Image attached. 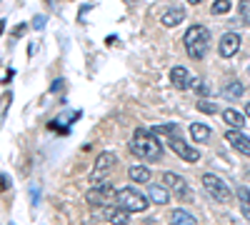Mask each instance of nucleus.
<instances>
[{
  "instance_id": "1",
  "label": "nucleus",
  "mask_w": 250,
  "mask_h": 225,
  "mask_svg": "<svg viewBox=\"0 0 250 225\" xmlns=\"http://www.w3.org/2000/svg\"><path fill=\"white\" fill-rule=\"evenodd\" d=\"M130 153L143 158V160H160L163 148L153 133H145V130H135V138L130 140Z\"/></svg>"
},
{
  "instance_id": "2",
  "label": "nucleus",
  "mask_w": 250,
  "mask_h": 225,
  "mask_svg": "<svg viewBox=\"0 0 250 225\" xmlns=\"http://www.w3.org/2000/svg\"><path fill=\"white\" fill-rule=\"evenodd\" d=\"M185 40V50L190 58L195 60H203L208 55V45H210V33H208L205 25H190V30H188L183 35Z\"/></svg>"
},
{
  "instance_id": "3",
  "label": "nucleus",
  "mask_w": 250,
  "mask_h": 225,
  "mask_svg": "<svg viewBox=\"0 0 250 225\" xmlns=\"http://www.w3.org/2000/svg\"><path fill=\"white\" fill-rule=\"evenodd\" d=\"M115 203H118V208L128 210V213H143L145 208H148V198L140 195V193L133 190V188H123V190H118Z\"/></svg>"
},
{
  "instance_id": "4",
  "label": "nucleus",
  "mask_w": 250,
  "mask_h": 225,
  "mask_svg": "<svg viewBox=\"0 0 250 225\" xmlns=\"http://www.w3.org/2000/svg\"><path fill=\"white\" fill-rule=\"evenodd\" d=\"M203 188L210 193V198L215 203H230V198H233L230 188H228V183L223 178H218L215 173H205L203 175Z\"/></svg>"
},
{
  "instance_id": "5",
  "label": "nucleus",
  "mask_w": 250,
  "mask_h": 225,
  "mask_svg": "<svg viewBox=\"0 0 250 225\" xmlns=\"http://www.w3.org/2000/svg\"><path fill=\"white\" fill-rule=\"evenodd\" d=\"M113 165H115V155L113 153H100L98 158H95V165H93V175H90V183H93V188H98V185H105V175L113 170Z\"/></svg>"
},
{
  "instance_id": "6",
  "label": "nucleus",
  "mask_w": 250,
  "mask_h": 225,
  "mask_svg": "<svg viewBox=\"0 0 250 225\" xmlns=\"http://www.w3.org/2000/svg\"><path fill=\"white\" fill-rule=\"evenodd\" d=\"M163 183H165V188H170V193L178 198V200H193V190L190 185H188V180L175 175V173H163Z\"/></svg>"
},
{
  "instance_id": "7",
  "label": "nucleus",
  "mask_w": 250,
  "mask_h": 225,
  "mask_svg": "<svg viewBox=\"0 0 250 225\" xmlns=\"http://www.w3.org/2000/svg\"><path fill=\"white\" fill-rule=\"evenodd\" d=\"M115 198H118V190H113L110 183H105V185H98V188H93V190L88 193V203H90L93 208L108 205V203L115 200Z\"/></svg>"
},
{
  "instance_id": "8",
  "label": "nucleus",
  "mask_w": 250,
  "mask_h": 225,
  "mask_svg": "<svg viewBox=\"0 0 250 225\" xmlns=\"http://www.w3.org/2000/svg\"><path fill=\"white\" fill-rule=\"evenodd\" d=\"M170 150H173L178 158H183L185 163H198V160H200V153H198L195 148L188 145L183 138H170Z\"/></svg>"
},
{
  "instance_id": "9",
  "label": "nucleus",
  "mask_w": 250,
  "mask_h": 225,
  "mask_svg": "<svg viewBox=\"0 0 250 225\" xmlns=\"http://www.w3.org/2000/svg\"><path fill=\"white\" fill-rule=\"evenodd\" d=\"M238 50H240V35H238V33H225V35L220 38L218 53H220L223 58H233Z\"/></svg>"
},
{
  "instance_id": "10",
  "label": "nucleus",
  "mask_w": 250,
  "mask_h": 225,
  "mask_svg": "<svg viewBox=\"0 0 250 225\" xmlns=\"http://www.w3.org/2000/svg\"><path fill=\"white\" fill-rule=\"evenodd\" d=\"M225 140L230 143L238 153H243L245 158H250V138L248 135H243L240 130H228L225 133Z\"/></svg>"
},
{
  "instance_id": "11",
  "label": "nucleus",
  "mask_w": 250,
  "mask_h": 225,
  "mask_svg": "<svg viewBox=\"0 0 250 225\" xmlns=\"http://www.w3.org/2000/svg\"><path fill=\"white\" fill-rule=\"evenodd\" d=\"M170 80H173V85H175L178 90H185V88H190V85H193L190 73H188L185 68H180V65H175V68L170 70Z\"/></svg>"
},
{
  "instance_id": "12",
  "label": "nucleus",
  "mask_w": 250,
  "mask_h": 225,
  "mask_svg": "<svg viewBox=\"0 0 250 225\" xmlns=\"http://www.w3.org/2000/svg\"><path fill=\"white\" fill-rule=\"evenodd\" d=\"M103 215H105V220H110L113 225H128L130 223V213L123 210V208H105Z\"/></svg>"
},
{
  "instance_id": "13",
  "label": "nucleus",
  "mask_w": 250,
  "mask_h": 225,
  "mask_svg": "<svg viewBox=\"0 0 250 225\" xmlns=\"http://www.w3.org/2000/svg\"><path fill=\"white\" fill-rule=\"evenodd\" d=\"M148 198L155 203V205H165V203H170V193L165 190L163 185H148Z\"/></svg>"
},
{
  "instance_id": "14",
  "label": "nucleus",
  "mask_w": 250,
  "mask_h": 225,
  "mask_svg": "<svg viewBox=\"0 0 250 225\" xmlns=\"http://www.w3.org/2000/svg\"><path fill=\"white\" fill-rule=\"evenodd\" d=\"M183 18H185V10L183 8H170L168 13L163 15V25L165 28H175V25L183 23Z\"/></svg>"
},
{
  "instance_id": "15",
  "label": "nucleus",
  "mask_w": 250,
  "mask_h": 225,
  "mask_svg": "<svg viewBox=\"0 0 250 225\" xmlns=\"http://www.w3.org/2000/svg\"><path fill=\"white\" fill-rule=\"evenodd\" d=\"M170 225H195V218L183 208H175L170 210Z\"/></svg>"
},
{
  "instance_id": "16",
  "label": "nucleus",
  "mask_w": 250,
  "mask_h": 225,
  "mask_svg": "<svg viewBox=\"0 0 250 225\" xmlns=\"http://www.w3.org/2000/svg\"><path fill=\"white\" fill-rule=\"evenodd\" d=\"M223 120L228 123V125H230L233 130H240V128H245V118L238 113V110H230V108H228V110H223Z\"/></svg>"
},
{
  "instance_id": "17",
  "label": "nucleus",
  "mask_w": 250,
  "mask_h": 225,
  "mask_svg": "<svg viewBox=\"0 0 250 225\" xmlns=\"http://www.w3.org/2000/svg\"><path fill=\"white\" fill-rule=\"evenodd\" d=\"M190 135H193L195 143H208L210 135H213V130L208 125H203V123H193V125H190Z\"/></svg>"
},
{
  "instance_id": "18",
  "label": "nucleus",
  "mask_w": 250,
  "mask_h": 225,
  "mask_svg": "<svg viewBox=\"0 0 250 225\" xmlns=\"http://www.w3.org/2000/svg\"><path fill=\"white\" fill-rule=\"evenodd\" d=\"M243 95V83L240 80H230L225 88H223V98H228V100H238Z\"/></svg>"
},
{
  "instance_id": "19",
  "label": "nucleus",
  "mask_w": 250,
  "mask_h": 225,
  "mask_svg": "<svg viewBox=\"0 0 250 225\" xmlns=\"http://www.w3.org/2000/svg\"><path fill=\"white\" fill-rule=\"evenodd\" d=\"M238 203H240L243 218L250 220V190H248V188H238Z\"/></svg>"
},
{
  "instance_id": "20",
  "label": "nucleus",
  "mask_w": 250,
  "mask_h": 225,
  "mask_svg": "<svg viewBox=\"0 0 250 225\" xmlns=\"http://www.w3.org/2000/svg\"><path fill=\"white\" fill-rule=\"evenodd\" d=\"M128 175H130V180H135V183H148V180H150V170L143 168V165H133V168L128 170Z\"/></svg>"
},
{
  "instance_id": "21",
  "label": "nucleus",
  "mask_w": 250,
  "mask_h": 225,
  "mask_svg": "<svg viewBox=\"0 0 250 225\" xmlns=\"http://www.w3.org/2000/svg\"><path fill=\"white\" fill-rule=\"evenodd\" d=\"M228 10H230V0H215V3H213V13L215 15H223Z\"/></svg>"
},
{
  "instance_id": "22",
  "label": "nucleus",
  "mask_w": 250,
  "mask_h": 225,
  "mask_svg": "<svg viewBox=\"0 0 250 225\" xmlns=\"http://www.w3.org/2000/svg\"><path fill=\"white\" fill-rule=\"evenodd\" d=\"M198 110L213 115V113H218V105H215V103H208V100H198Z\"/></svg>"
},
{
  "instance_id": "23",
  "label": "nucleus",
  "mask_w": 250,
  "mask_h": 225,
  "mask_svg": "<svg viewBox=\"0 0 250 225\" xmlns=\"http://www.w3.org/2000/svg\"><path fill=\"white\" fill-rule=\"evenodd\" d=\"M240 15H243V20L250 25V0H240Z\"/></svg>"
},
{
  "instance_id": "24",
  "label": "nucleus",
  "mask_w": 250,
  "mask_h": 225,
  "mask_svg": "<svg viewBox=\"0 0 250 225\" xmlns=\"http://www.w3.org/2000/svg\"><path fill=\"white\" fill-rule=\"evenodd\" d=\"M33 28H35V30H43V28H45V15H35Z\"/></svg>"
},
{
  "instance_id": "25",
  "label": "nucleus",
  "mask_w": 250,
  "mask_h": 225,
  "mask_svg": "<svg viewBox=\"0 0 250 225\" xmlns=\"http://www.w3.org/2000/svg\"><path fill=\"white\" fill-rule=\"evenodd\" d=\"M62 85H65V83H62V78H58L55 83H53V88H50V90H53V93H58V90H62Z\"/></svg>"
},
{
  "instance_id": "26",
  "label": "nucleus",
  "mask_w": 250,
  "mask_h": 225,
  "mask_svg": "<svg viewBox=\"0 0 250 225\" xmlns=\"http://www.w3.org/2000/svg\"><path fill=\"white\" fill-rule=\"evenodd\" d=\"M25 28H28L25 23H20V25H18V28L13 30V35H15V38H18V35H23V33H25Z\"/></svg>"
},
{
  "instance_id": "27",
  "label": "nucleus",
  "mask_w": 250,
  "mask_h": 225,
  "mask_svg": "<svg viewBox=\"0 0 250 225\" xmlns=\"http://www.w3.org/2000/svg\"><path fill=\"white\" fill-rule=\"evenodd\" d=\"M38 195H40V190H38V185H33V205H38V200H40Z\"/></svg>"
},
{
  "instance_id": "28",
  "label": "nucleus",
  "mask_w": 250,
  "mask_h": 225,
  "mask_svg": "<svg viewBox=\"0 0 250 225\" xmlns=\"http://www.w3.org/2000/svg\"><path fill=\"white\" fill-rule=\"evenodd\" d=\"M8 188H10V178L3 173V190H8Z\"/></svg>"
},
{
  "instance_id": "29",
  "label": "nucleus",
  "mask_w": 250,
  "mask_h": 225,
  "mask_svg": "<svg viewBox=\"0 0 250 225\" xmlns=\"http://www.w3.org/2000/svg\"><path fill=\"white\" fill-rule=\"evenodd\" d=\"M188 3H190V5H198V3H200V0H188Z\"/></svg>"
},
{
  "instance_id": "30",
  "label": "nucleus",
  "mask_w": 250,
  "mask_h": 225,
  "mask_svg": "<svg viewBox=\"0 0 250 225\" xmlns=\"http://www.w3.org/2000/svg\"><path fill=\"white\" fill-rule=\"evenodd\" d=\"M245 113H248V118H250V103H248V108H245Z\"/></svg>"
},
{
  "instance_id": "31",
  "label": "nucleus",
  "mask_w": 250,
  "mask_h": 225,
  "mask_svg": "<svg viewBox=\"0 0 250 225\" xmlns=\"http://www.w3.org/2000/svg\"><path fill=\"white\" fill-rule=\"evenodd\" d=\"M10 225H15V223H10Z\"/></svg>"
}]
</instances>
